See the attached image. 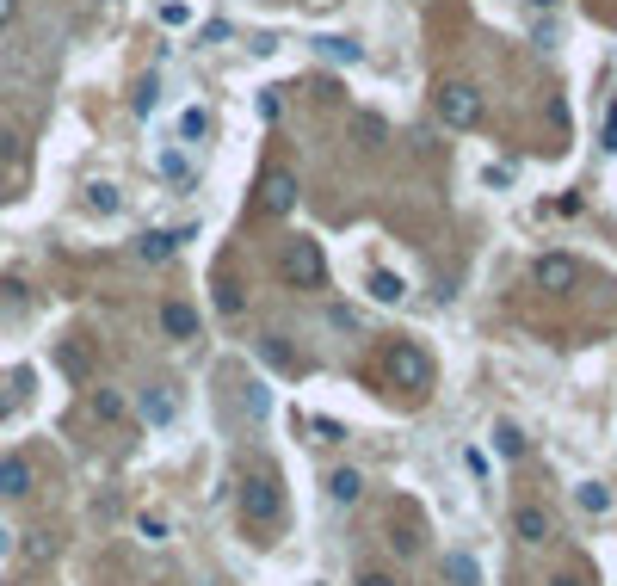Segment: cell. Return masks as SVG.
<instances>
[{
    "label": "cell",
    "instance_id": "1f68e13d",
    "mask_svg": "<svg viewBox=\"0 0 617 586\" xmlns=\"http://www.w3.org/2000/svg\"><path fill=\"white\" fill-rule=\"evenodd\" d=\"M7 549H13V531H7V525H0V556H7Z\"/></svg>",
    "mask_w": 617,
    "mask_h": 586
},
{
    "label": "cell",
    "instance_id": "e0dca14e",
    "mask_svg": "<svg viewBox=\"0 0 617 586\" xmlns=\"http://www.w3.org/2000/svg\"><path fill=\"white\" fill-rule=\"evenodd\" d=\"M574 506H580V512H605V506H611V488H605V482H580V488H574Z\"/></svg>",
    "mask_w": 617,
    "mask_h": 586
},
{
    "label": "cell",
    "instance_id": "ac0fdd59",
    "mask_svg": "<svg viewBox=\"0 0 617 586\" xmlns=\"http://www.w3.org/2000/svg\"><path fill=\"white\" fill-rule=\"evenodd\" d=\"M371 297H377V303H402V297H408V284L395 278V272H371Z\"/></svg>",
    "mask_w": 617,
    "mask_h": 586
},
{
    "label": "cell",
    "instance_id": "83f0119b",
    "mask_svg": "<svg viewBox=\"0 0 617 586\" xmlns=\"http://www.w3.org/2000/svg\"><path fill=\"white\" fill-rule=\"evenodd\" d=\"M50 549H56L50 537H31V543H25V556H31V562H50Z\"/></svg>",
    "mask_w": 617,
    "mask_h": 586
},
{
    "label": "cell",
    "instance_id": "2e32d148",
    "mask_svg": "<svg viewBox=\"0 0 617 586\" xmlns=\"http://www.w3.org/2000/svg\"><path fill=\"white\" fill-rule=\"evenodd\" d=\"M93 420H105V426L124 420V395L118 389H93Z\"/></svg>",
    "mask_w": 617,
    "mask_h": 586
},
{
    "label": "cell",
    "instance_id": "d6a6232c",
    "mask_svg": "<svg viewBox=\"0 0 617 586\" xmlns=\"http://www.w3.org/2000/svg\"><path fill=\"white\" fill-rule=\"evenodd\" d=\"M531 7H556V0H531Z\"/></svg>",
    "mask_w": 617,
    "mask_h": 586
},
{
    "label": "cell",
    "instance_id": "f546056e",
    "mask_svg": "<svg viewBox=\"0 0 617 586\" xmlns=\"http://www.w3.org/2000/svg\"><path fill=\"white\" fill-rule=\"evenodd\" d=\"M358 586H395V580H389L383 568H371V574H358Z\"/></svg>",
    "mask_w": 617,
    "mask_h": 586
},
{
    "label": "cell",
    "instance_id": "484cf974",
    "mask_svg": "<svg viewBox=\"0 0 617 586\" xmlns=\"http://www.w3.org/2000/svg\"><path fill=\"white\" fill-rule=\"evenodd\" d=\"M358 136H365V149H383V124L377 118H358Z\"/></svg>",
    "mask_w": 617,
    "mask_h": 586
},
{
    "label": "cell",
    "instance_id": "3957f363",
    "mask_svg": "<svg viewBox=\"0 0 617 586\" xmlns=\"http://www.w3.org/2000/svg\"><path fill=\"white\" fill-rule=\"evenodd\" d=\"M432 112H439L445 130H476L482 112H488V99H482L476 81H439L432 87Z\"/></svg>",
    "mask_w": 617,
    "mask_h": 586
},
{
    "label": "cell",
    "instance_id": "d6986e66",
    "mask_svg": "<svg viewBox=\"0 0 617 586\" xmlns=\"http://www.w3.org/2000/svg\"><path fill=\"white\" fill-rule=\"evenodd\" d=\"M204 136H210V112H204V105H192V112L179 118V142H204Z\"/></svg>",
    "mask_w": 617,
    "mask_h": 586
},
{
    "label": "cell",
    "instance_id": "9c48e42d",
    "mask_svg": "<svg viewBox=\"0 0 617 586\" xmlns=\"http://www.w3.org/2000/svg\"><path fill=\"white\" fill-rule=\"evenodd\" d=\"M186 241H192V229H155V235L136 241V260H142V266H161V260H173Z\"/></svg>",
    "mask_w": 617,
    "mask_h": 586
},
{
    "label": "cell",
    "instance_id": "5bb4252c",
    "mask_svg": "<svg viewBox=\"0 0 617 586\" xmlns=\"http://www.w3.org/2000/svg\"><path fill=\"white\" fill-rule=\"evenodd\" d=\"M445 580H451V586H482L476 556H463V549H445Z\"/></svg>",
    "mask_w": 617,
    "mask_h": 586
},
{
    "label": "cell",
    "instance_id": "52a82bcc",
    "mask_svg": "<svg viewBox=\"0 0 617 586\" xmlns=\"http://www.w3.org/2000/svg\"><path fill=\"white\" fill-rule=\"evenodd\" d=\"M513 537H519V543H531V549H543V543L556 537V519H550V506H537V500L513 506Z\"/></svg>",
    "mask_w": 617,
    "mask_h": 586
},
{
    "label": "cell",
    "instance_id": "4316f807",
    "mask_svg": "<svg viewBox=\"0 0 617 586\" xmlns=\"http://www.w3.org/2000/svg\"><path fill=\"white\" fill-rule=\"evenodd\" d=\"M161 173H167V179H186V155L167 149V155H161Z\"/></svg>",
    "mask_w": 617,
    "mask_h": 586
},
{
    "label": "cell",
    "instance_id": "8fae6325",
    "mask_svg": "<svg viewBox=\"0 0 617 586\" xmlns=\"http://www.w3.org/2000/svg\"><path fill=\"white\" fill-rule=\"evenodd\" d=\"M328 500L334 506H358V500H365V475H358V469H334L328 475Z\"/></svg>",
    "mask_w": 617,
    "mask_h": 586
},
{
    "label": "cell",
    "instance_id": "277c9868",
    "mask_svg": "<svg viewBox=\"0 0 617 586\" xmlns=\"http://www.w3.org/2000/svg\"><path fill=\"white\" fill-rule=\"evenodd\" d=\"M278 272L297 284V290H321L328 284V260H321V241H309V235H297V241H284V260H278Z\"/></svg>",
    "mask_w": 617,
    "mask_h": 586
},
{
    "label": "cell",
    "instance_id": "30bf717a",
    "mask_svg": "<svg viewBox=\"0 0 617 586\" xmlns=\"http://www.w3.org/2000/svg\"><path fill=\"white\" fill-rule=\"evenodd\" d=\"M136 414L149 420V426H173V414H179V389H173V383H155V389H142Z\"/></svg>",
    "mask_w": 617,
    "mask_h": 586
},
{
    "label": "cell",
    "instance_id": "ffe728a7",
    "mask_svg": "<svg viewBox=\"0 0 617 586\" xmlns=\"http://www.w3.org/2000/svg\"><path fill=\"white\" fill-rule=\"evenodd\" d=\"M124 198H118V186H87V210H99V216H112Z\"/></svg>",
    "mask_w": 617,
    "mask_h": 586
},
{
    "label": "cell",
    "instance_id": "d4e9b609",
    "mask_svg": "<svg viewBox=\"0 0 617 586\" xmlns=\"http://www.w3.org/2000/svg\"><path fill=\"white\" fill-rule=\"evenodd\" d=\"M389 543H395V556H414V549H420V537H414L408 525H402V531H395V525H389Z\"/></svg>",
    "mask_w": 617,
    "mask_h": 586
},
{
    "label": "cell",
    "instance_id": "5b68a950",
    "mask_svg": "<svg viewBox=\"0 0 617 586\" xmlns=\"http://www.w3.org/2000/svg\"><path fill=\"white\" fill-rule=\"evenodd\" d=\"M253 210L272 216V223H278V216H290V210H297V173H290V167H266V173H260V198H253Z\"/></svg>",
    "mask_w": 617,
    "mask_h": 586
},
{
    "label": "cell",
    "instance_id": "603a6c76",
    "mask_svg": "<svg viewBox=\"0 0 617 586\" xmlns=\"http://www.w3.org/2000/svg\"><path fill=\"white\" fill-rule=\"evenodd\" d=\"M216 309H223V315H235V309H241V290H235L229 278H223V284H216Z\"/></svg>",
    "mask_w": 617,
    "mask_h": 586
},
{
    "label": "cell",
    "instance_id": "f1b7e54d",
    "mask_svg": "<svg viewBox=\"0 0 617 586\" xmlns=\"http://www.w3.org/2000/svg\"><path fill=\"white\" fill-rule=\"evenodd\" d=\"M550 586H593V580H587V574H580V568H562V574H556Z\"/></svg>",
    "mask_w": 617,
    "mask_h": 586
},
{
    "label": "cell",
    "instance_id": "9a60e30c",
    "mask_svg": "<svg viewBox=\"0 0 617 586\" xmlns=\"http://www.w3.org/2000/svg\"><path fill=\"white\" fill-rule=\"evenodd\" d=\"M488 438H494V451H500L506 463H519V457H525V432H519L513 420H494V432H488Z\"/></svg>",
    "mask_w": 617,
    "mask_h": 586
},
{
    "label": "cell",
    "instance_id": "8992f818",
    "mask_svg": "<svg viewBox=\"0 0 617 586\" xmlns=\"http://www.w3.org/2000/svg\"><path fill=\"white\" fill-rule=\"evenodd\" d=\"M531 284L550 290V297H568V290L580 284V260H574V253H537V260H531Z\"/></svg>",
    "mask_w": 617,
    "mask_h": 586
},
{
    "label": "cell",
    "instance_id": "7402d4cb",
    "mask_svg": "<svg viewBox=\"0 0 617 586\" xmlns=\"http://www.w3.org/2000/svg\"><path fill=\"white\" fill-rule=\"evenodd\" d=\"M599 149L617 155V99H611V112H605V130H599Z\"/></svg>",
    "mask_w": 617,
    "mask_h": 586
},
{
    "label": "cell",
    "instance_id": "4dcf8cb0",
    "mask_svg": "<svg viewBox=\"0 0 617 586\" xmlns=\"http://www.w3.org/2000/svg\"><path fill=\"white\" fill-rule=\"evenodd\" d=\"M13 13H19V0H0V31L13 25Z\"/></svg>",
    "mask_w": 617,
    "mask_h": 586
},
{
    "label": "cell",
    "instance_id": "ba28073f",
    "mask_svg": "<svg viewBox=\"0 0 617 586\" xmlns=\"http://www.w3.org/2000/svg\"><path fill=\"white\" fill-rule=\"evenodd\" d=\"M31 488H38V469H31V457H0V500H25Z\"/></svg>",
    "mask_w": 617,
    "mask_h": 586
},
{
    "label": "cell",
    "instance_id": "44dd1931",
    "mask_svg": "<svg viewBox=\"0 0 617 586\" xmlns=\"http://www.w3.org/2000/svg\"><path fill=\"white\" fill-rule=\"evenodd\" d=\"M130 105H136V112H142V118H149V112H155V105H161V81H142Z\"/></svg>",
    "mask_w": 617,
    "mask_h": 586
},
{
    "label": "cell",
    "instance_id": "7a4b0ae2",
    "mask_svg": "<svg viewBox=\"0 0 617 586\" xmlns=\"http://www.w3.org/2000/svg\"><path fill=\"white\" fill-rule=\"evenodd\" d=\"M383 383L408 389V395H426L432 389V352L420 340H389L383 346Z\"/></svg>",
    "mask_w": 617,
    "mask_h": 586
},
{
    "label": "cell",
    "instance_id": "6da1fadb",
    "mask_svg": "<svg viewBox=\"0 0 617 586\" xmlns=\"http://www.w3.org/2000/svg\"><path fill=\"white\" fill-rule=\"evenodd\" d=\"M284 519V488H278V469L272 463H253L241 475V525L247 531H272Z\"/></svg>",
    "mask_w": 617,
    "mask_h": 586
},
{
    "label": "cell",
    "instance_id": "7c38bea8",
    "mask_svg": "<svg viewBox=\"0 0 617 586\" xmlns=\"http://www.w3.org/2000/svg\"><path fill=\"white\" fill-rule=\"evenodd\" d=\"M315 56H321V62H346V68H358V62H365V44H358V38H315Z\"/></svg>",
    "mask_w": 617,
    "mask_h": 586
},
{
    "label": "cell",
    "instance_id": "4fadbf2b",
    "mask_svg": "<svg viewBox=\"0 0 617 586\" xmlns=\"http://www.w3.org/2000/svg\"><path fill=\"white\" fill-rule=\"evenodd\" d=\"M161 327H167L173 340H198V309H192V303H167V309H161Z\"/></svg>",
    "mask_w": 617,
    "mask_h": 586
},
{
    "label": "cell",
    "instance_id": "cb8c5ba5",
    "mask_svg": "<svg viewBox=\"0 0 617 586\" xmlns=\"http://www.w3.org/2000/svg\"><path fill=\"white\" fill-rule=\"evenodd\" d=\"M142 537H149V543H167V519H161V512H142Z\"/></svg>",
    "mask_w": 617,
    "mask_h": 586
}]
</instances>
